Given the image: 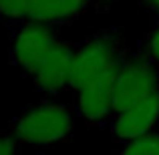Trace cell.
<instances>
[{
  "label": "cell",
  "instance_id": "cell-5",
  "mask_svg": "<svg viewBox=\"0 0 159 155\" xmlns=\"http://www.w3.org/2000/svg\"><path fill=\"white\" fill-rule=\"evenodd\" d=\"M117 69L107 71L99 77L87 81L77 91H73V109L77 117H81L91 127H107L113 113V97H115V77Z\"/></svg>",
  "mask_w": 159,
  "mask_h": 155
},
{
  "label": "cell",
  "instance_id": "cell-12",
  "mask_svg": "<svg viewBox=\"0 0 159 155\" xmlns=\"http://www.w3.org/2000/svg\"><path fill=\"white\" fill-rule=\"evenodd\" d=\"M18 147H20V143L10 135V133L0 131V155H20Z\"/></svg>",
  "mask_w": 159,
  "mask_h": 155
},
{
  "label": "cell",
  "instance_id": "cell-13",
  "mask_svg": "<svg viewBox=\"0 0 159 155\" xmlns=\"http://www.w3.org/2000/svg\"><path fill=\"white\" fill-rule=\"evenodd\" d=\"M139 6L145 14H149L153 20L159 18V0H139Z\"/></svg>",
  "mask_w": 159,
  "mask_h": 155
},
{
  "label": "cell",
  "instance_id": "cell-1",
  "mask_svg": "<svg viewBox=\"0 0 159 155\" xmlns=\"http://www.w3.org/2000/svg\"><path fill=\"white\" fill-rule=\"evenodd\" d=\"M73 129L75 109L54 97H47L44 101L22 109L8 123V133L20 145L40 149L66 141L73 135Z\"/></svg>",
  "mask_w": 159,
  "mask_h": 155
},
{
  "label": "cell",
  "instance_id": "cell-2",
  "mask_svg": "<svg viewBox=\"0 0 159 155\" xmlns=\"http://www.w3.org/2000/svg\"><path fill=\"white\" fill-rule=\"evenodd\" d=\"M125 36L115 26H99L89 28L81 40H77L70 66L69 93L77 91L87 81L119 66L121 58L127 52Z\"/></svg>",
  "mask_w": 159,
  "mask_h": 155
},
{
  "label": "cell",
  "instance_id": "cell-4",
  "mask_svg": "<svg viewBox=\"0 0 159 155\" xmlns=\"http://www.w3.org/2000/svg\"><path fill=\"white\" fill-rule=\"evenodd\" d=\"M157 91H159L157 66L129 48L125 57L121 58L115 77V97H113L115 113L151 97Z\"/></svg>",
  "mask_w": 159,
  "mask_h": 155
},
{
  "label": "cell",
  "instance_id": "cell-8",
  "mask_svg": "<svg viewBox=\"0 0 159 155\" xmlns=\"http://www.w3.org/2000/svg\"><path fill=\"white\" fill-rule=\"evenodd\" d=\"M103 0H32L26 20L47 24H66L89 14Z\"/></svg>",
  "mask_w": 159,
  "mask_h": 155
},
{
  "label": "cell",
  "instance_id": "cell-7",
  "mask_svg": "<svg viewBox=\"0 0 159 155\" xmlns=\"http://www.w3.org/2000/svg\"><path fill=\"white\" fill-rule=\"evenodd\" d=\"M107 127L115 143L135 139V137L159 127V91L151 97L115 113Z\"/></svg>",
  "mask_w": 159,
  "mask_h": 155
},
{
  "label": "cell",
  "instance_id": "cell-3",
  "mask_svg": "<svg viewBox=\"0 0 159 155\" xmlns=\"http://www.w3.org/2000/svg\"><path fill=\"white\" fill-rule=\"evenodd\" d=\"M10 32V47L8 57L14 69H18L24 77L30 79L43 58L51 52L61 34L57 24L36 22V20H22L18 24L6 26Z\"/></svg>",
  "mask_w": 159,
  "mask_h": 155
},
{
  "label": "cell",
  "instance_id": "cell-9",
  "mask_svg": "<svg viewBox=\"0 0 159 155\" xmlns=\"http://www.w3.org/2000/svg\"><path fill=\"white\" fill-rule=\"evenodd\" d=\"M111 155H159V127L129 141H121Z\"/></svg>",
  "mask_w": 159,
  "mask_h": 155
},
{
  "label": "cell",
  "instance_id": "cell-11",
  "mask_svg": "<svg viewBox=\"0 0 159 155\" xmlns=\"http://www.w3.org/2000/svg\"><path fill=\"white\" fill-rule=\"evenodd\" d=\"M32 0H0V22L12 26L28 18Z\"/></svg>",
  "mask_w": 159,
  "mask_h": 155
},
{
  "label": "cell",
  "instance_id": "cell-10",
  "mask_svg": "<svg viewBox=\"0 0 159 155\" xmlns=\"http://www.w3.org/2000/svg\"><path fill=\"white\" fill-rule=\"evenodd\" d=\"M133 51L137 54H141L143 58H147L149 62H153L159 71V18L153 20L151 26L137 39Z\"/></svg>",
  "mask_w": 159,
  "mask_h": 155
},
{
  "label": "cell",
  "instance_id": "cell-6",
  "mask_svg": "<svg viewBox=\"0 0 159 155\" xmlns=\"http://www.w3.org/2000/svg\"><path fill=\"white\" fill-rule=\"evenodd\" d=\"M77 48V40L58 39L51 48V52L43 58L36 71L32 73L30 81L39 93L44 97L58 99L61 95L69 93V81H70V66H73V57Z\"/></svg>",
  "mask_w": 159,
  "mask_h": 155
}]
</instances>
